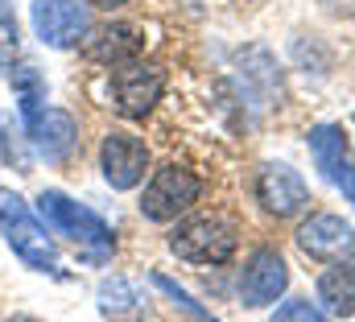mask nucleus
<instances>
[{"label": "nucleus", "instance_id": "nucleus-20", "mask_svg": "<svg viewBox=\"0 0 355 322\" xmlns=\"http://www.w3.org/2000/svg\"><path fill=\"white\" fill-rule=\"evenodd\" d=\"M91 8H120V4H128V0H87Z\"/></svg>", "mask_w": 355, "mask_h": 322}, {"label": "nucleus", "instance_id": "nucleus-2", "mask_svg": "<svg viewBox=\"0 0 355 322\" xmlns=\"http://www.w3.org/2000/svg\"><path fill=\"white\" fill-rule=\"evenodd\" d=\"M0 236L8 240V248L37 273H50L58 264V248L46 236V228L37 223V215L25 207L21 194L0 190Z\"/></svg>", "mask_w": 355, "mask_h": 322}, {"label": "nucleus", "instance_id": "nucleus-9", "mask_svg": "<svg viewBox=\"0 0 355 322\" xmlns=\"http://www.w3.org/2000/svg\"><path fill=\"white\" fill-rule=\"evenodd\" d=\"M297 248L306 252V256H314V260H331V264H339V260H352L355 256V228L347 219H339V215H310L302 228H297Z\"/></svg>", "mask_w": 355, "mask_h": 322}, {"label": "nucleus", "instance_id": "nucleus-19", "mask_svg": "<svg viewBox=\"0 0 355 322\" xmlns=\"http://www.w3.org/2000/svg\"><path fill=\"white\" fill-rule=\"evenodd\" d=\"M17 46H21V37H17V21H12V17H0V62H4V67H12Z\"/></svg>", "mask_w": 355, "mask_h": 322}, {"label": "nucleus", "instance_id": "nucleus-10", "mask_svg": "<svg viewBox=\"0 0 355 322\" xmlns=\"http://www.w3.org/2000/svg\"><path fill=\"white\" fill-rule=\"evenodd\" d=\"M257 198H261V207H265L268 215L289 219V215H297L310 203V190H306V182H302L297 169H289L281 161H268L257 173Z\"/></svg>", "mask_w": 355, "mask_h": 322}, {"label": "nucleus", "instance_id": "nucleus-12", "mask_svg": "<svg viewBox=\"0 0 355 322\" xmlns=\"http://www.w3.org/2000/svg\"><path fill=\"white\" fill-rule=\"evenodd\" d=\"M83 50H87L91 62H103V67H124V62H137L141 58V50H145V37H141V29L137 25H124V21H116V25H99V29H91V37H83Z\"/></svg>", "mask_w": 355, "mask_h": 322}, {"label": "nucleus", "instance_id": "nucleus-3", "mask_svg": "<svg viewBox=\"0 0 355 322\" xmlns=\"http://www.w3.org/2000/svg\"><path fill=\"white\" fill-rule=\"evenodd\" d=\"M236 223L223 219V215H198V219H186L178 223L174 236H170V248L174 256L190 260V264H227L236 256Z\"/></svg>", "mask_w": 355, "mask_h": 322}, {"label": "nucleus", "instance_id": "nucleus-14", "mask_svg": "<svg viewBox=\"0 0 355 322\" xmlns=\"http://www.w3.org/2000/svg\"><path fill=\"white\" fill-rule=\"evenodd\" d=\"M318 302H322V310L327 314H335V319H352L355 314V264L347 260H339L335 269H327L322 277H318Z\"/></svg>", "mask_w": 355, "mask_h": 322}, {"label": "nucleus", "instance_id": "nucleus-11", "mask_svg": "<svg viewBox=\"0 0 355 322\" xmlns=\"http://www.w3.org/2000/svg\"><path fill=\"white\" fill-rule=\"evenodd\" d=\"M285 285H289V269H285L281 252L261 248V252H252V260L240 277V298H244V306H268L285 294Z\"/></svg>", "mask_w": 355, "mask_h": 322}, {"label": "nucleus", "instance_id": "nucleus-16", "mask_svg": "<svg viewBox=\"0 0 355 322\" xmlns=\"http://www.w3.org/2000/svg\"><path fill=\"white\" fill-rule=\"evenodd\" d=\"M99 310L103 314H137L141 310V294L128 285V281H120V277H112V281H103L99 285Z\"/></svg>", "mask_w": 355, "mask_h": 322}, {"label": "nucleus", "instance_id": "nucleus-4", "mask_svg": "<svg viewBox=\"0 0 355 322\" xmlns=\"http://www.w3.org/2000/svg\"><path fill=\"white\" fill-rule=\"evenodd\" d=\"M198 190H202V186H198V178H194L190 169L162 165V169L149 178L145 194H141V215L153 219V223H170V219H178L186 207L198 203Z\"/></svg>", "mask_w": 355, "mask_h": 322}, {"label": "nucleus", "instance_id": "nucleus-18", "mask_svg": "<svg viewBox=\"0 0 355 322\" xmlns=\"http://www.w3.org/2000/svg\"><path fill=\"white\" fill-rule=\"evenodd\" d=\"M153 285H157V289H162L166 298H174L182 310H190V314H194L198 322H215L211 314H207V310H202V306H198V302H194V298H190V294H186V289H182V285H174L170 277H162V273H157V277H153Z\"/></svg>", "mask_w": 355, "mask_h": 322}, {"label": "nucleus", "instance_id": "nucleus-15", "mask_svg": "<svg viewBox=\"0 0 355 322\" xmlns=\"http://www.w3.org/2000/svg\"><path fill=\"white\" fill-rule=\"evenodd\" d=\"M8 83H12V91H17L21 116L33 120V116L42 112V103H46V83H42V75L25 62V67H8Z\"/></svg>", "mask_w": 355, "mask_h": 322}, {"label": "nucleus", "instance_id": "nucleus-8", "mask_svg": "<svg viewBox=\"0 0 355 322\" xmlns=\"http://www.w3.org/2000/svg\"><path fill=\"white\" fill-rule=\"evenodd\" d=\"M310 153H314V165L322 169V178L331 186H339L347 203H355V158L347 145V133L339 124H318L310 133Z\"/></svg>", "mask_w": 355, "mask_h": 322}, {"label": "nucleus", "instance_id": "nucleus-7", "mask_svg": "<svg viewBox=\"0 0 355 322\" xmlns=\"http://www.w3.org/2000/svg\"><path fill=\"white\" fill-rule=\"evenodd\" d=\"M99 169L107 178L112 190H132L141 186L145 169H149V149L141 137L132 133H107L103 145H99Z\"/></svg>", "mask_w": 355, "mask_h": 322}, {"label": "nucleus", "instance_id": "nucleus-1", "mask_svg": "<svg viewBox=\"0 0 355 322\" xmlns=\"http://www.w3.org/2000/svg\"><path fill=\"white\" fill-rule=\"evenodd\" d=\"M37 215L46 219V228L54 232V236H67V240H75L79 248H87V256H107L112 252V232H107V223L87 211L83 203H75V198H67L62 190H46L42 198H37Z\"/></svg>", "mask_w": 355, "mask_h": 322}, {"label": "nucleus", "instance_id": "nucleus-5", "mask_svg": "<svg viewBox=\"0 0 355 322\" xmlns=\"http://www.w3.org/2000/svg\"><path fill=\"white\" fill-rule=\"evenodd\" d=\"M166 91V71L153 67V62H124L112 71V99H116V112L128 116V120H145L153 112V103L162 99Z\"/></svg>", "mask_w": 355, "mask_h": 322}, {"label": "nucleus", "instance_id": "nucleus-22", "mask_svg": "<svg viewBox=\"0 0 355 322\" xmlns=\"http://www.w3.org/2000/svg\"><path fill=\"white\" fill-rule=\"evenodd\" d=\"M4 8H8V0H0V12H4Z\"/></svg>", "mask_w": 355, "mask_h": 322}, {"label": "nucleus", "instance_id": "nucleus-17", "mask_svg": "<svg viewBox=\"0 0 355 322\" xmlns=\"http://www.w3.org/2000/svg\"><path fill=\"white\" fill-rule=\"evenodd\" d=\"M272 322H327V314H322L314 302H306V298H293V302H285V306L272 314Z\"/></svg>", "mask_w": 355, "mask_h": 322}, {"label": "nucleus", "instance_id": "nucleus-13", "mask_svg": "<svg viewBox=\"0 0 355 322\" xmlns=\"http://www.w3.org/2000/svg\"><path fill=\"white\" fill-rule=\"evenodd\" d=\"M25 124H29L33 149L46 161H62L75 145H79V124H75L67 112H58V108H42V112H37L33 120H25Z\"/></svg>", "mask_w": 355, "mask_h": 322}, {"label": "nucleus", "instance_id": "nucleus-6", "mask_svg": "<svg viewBox=\"0 0 355 322\" xmlns=\"http://www.w3.org/2000/svg\"><path fill=\"white\" fill-rule=\"evenodd\" d=\"M33 17V33L42 37V46L54 50H71L87 37V8L79 0H33L29 8Z\"/></svg>", "mask_w": 355, "mask_h": 322}, {"label": "nucleus", "instance_id": "nucleus-21", "mask_svg": "<svg viewBox=\"0 0 355 322\" xmlns=\"http://www.w3.org/2000/svg\"><path fill=\"white\" fill-rule=\"evenodd\" d=\"M8 322H37V319H29V314H17V319H8Z\"/></svg>", "mask_w": 355, "mask_h": 322}]
</instances>
